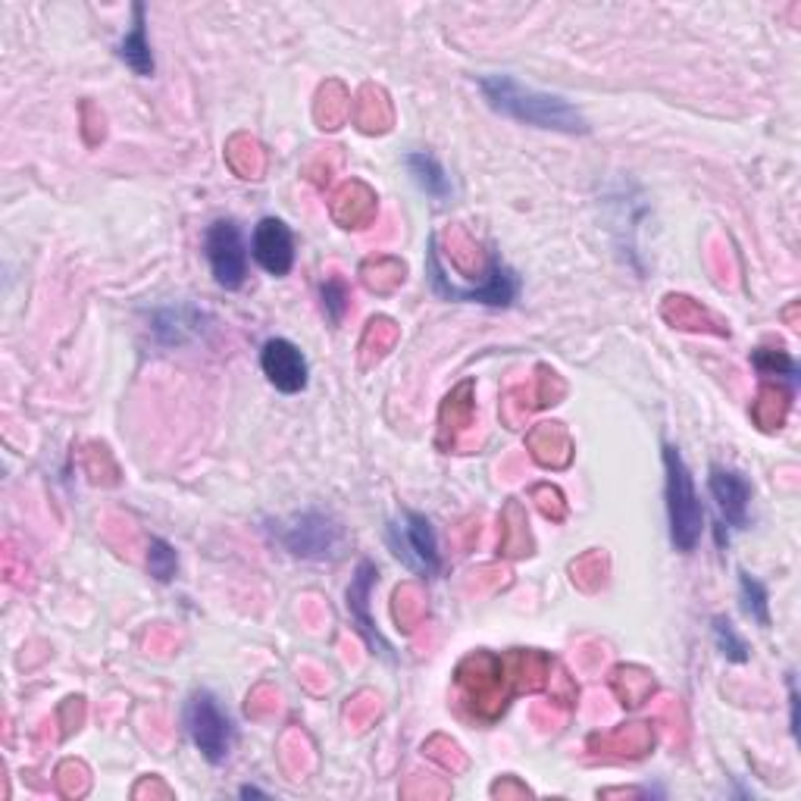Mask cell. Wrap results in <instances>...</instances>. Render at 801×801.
Segmentation results:
<instances>
[{
  "mask_svg": "<svg viewBox=\"0 0 801 801\" xmlns=\"http://www.w3.org/2000/svg\"><path fill=\"white\" fill-rule=\"evenodd\" d=\"M664 470H667V516H670V542L682 554L695 552L705 533V507L695 492L692 473L674 445H664Z\"/></svg>",
  "mask_w": 801,
  "mask_h": 801,
  "instance_id": "obj_2",
  "label": "cell"
},
{
  "mask_svg": "<svg viewBox=\"0 0 801 801\" xmlns=\"http://www.w3.org/2000/svg\"><path fill=\"white\" fill-rule=\"evenodd\" d=\"M530 448H533V458L542 466H567L573 458L571 439L557 423H542L535 429L530 435Z\"/></svg>",
  "mask_w": 801,
  "mask_h": 801,
  "instance_id": "obj_13",
  "label": "cell"
},
{
  "mask_svg": "<svg viewBox=\"0 0 801 801\" xmlns=\"http://www.w3.org/2000/svg\"><path fill=\"white\" fill-rule=\"evenodd\" d=\"M273 533L288 552L304 561H336L345 548V526L322 511H304L288 523L273 526Z\"/></svg>",
  "mask_w": 801,
  "mask_h": 801,
  "instance_id": "obj_4",
  "label": "cell"
},
{
  "mask_svg": "<svg viewBox=\"0 0 801 801\" xmlns=\"http://www.w3.org/2000/svg\"><path fill=\"white\" fill-rule=\"evenodd\" d=\"M242 799H264V792L254 789V785H245V789H242Z\"/></svg>",
  "mask_w": 801,
  "mask_h": 801,
  "instance_id": "obj_24",
  "label": "cell"
},
{
  "mask_svg": "<svg viewBox=\"0 0 801 801\" xmlns=\"http://www.w3.org/2000/svg\"><path fill=\"white\" fill-rule=\"evenodd\" d=\"M533 499H542L538 501V507H542V514L552 516V520H564V514H567V507H564V495H561L554 485H535Z\"/></svg>",
  "mask_w": 801,
  "mask_h": 801,
  "instance_id": "obj_23",
  "label": "cell"
},
{
  "mask_svg": "<svg viewBox=\"0 0 801 801\" xmlns=\"http://www.w3.org/2000/svg\"><path fill=\"white\" fill-rule=\"evenodd\" d=\"M260 370L283 394H298L307 389V360L301 348L288 339H269L260 351Z\"/></svg>",
  "mask_w": 801,
  "mask_h": 801,
  "instance_id": "obj_9",
  "label": "cell"
},
{
  "mask_svg": "<svg viewBox=\"0 0 801 801\" xmlns=\"http://www.w3.org/2000/svg\"><path fill=\"white\" fill-rule=\"evenodd\" d=\"M376 576H379V571H376L373 561H360V564H357L355 579H351V586H348V610H351V620L357 624V633L367 639V645L373 648L376 655L394 660L389 641L376 633L373 617H370V592H373L376 586Z\"/></svg>",
  "mask_w": 801,
  "mask_h": 801,
  "instance_id": "obj_10",
  "label": "cell"
},
{
  "mask_svg": "<svg viewBox=\"0 0 801 801\" xmlns=\"http://www.w3.org/2000/svg\"><path fill=\"white\" fill-rule=\"evenodd\" d=\"M429 286L439 298L445 301H466V304H489V307H511L520 291V279L511 267H504L501 260L489 264V276L482 286H458L451 283L442 260H439V245H429Z\"/></svg>",
  "mask_w": 801,
  "mask_h": 801,
  "instance_id": "obj_3",
  "label": "cell"
},
{
  "mask_svg": "<svg viewBox=\"0 0 801 801\" xmlns=\"http://www.w3.org/2000/svg\"><path fill=\"white\" fill-rule=\"evenodd\" d=\"M713 641H717V648L723 651L727 660H736V664H746L748 660L746 639L736 633V626H732L727 617H717V620H713Z\"/></svg>",
  "mask_w": 801,
  "mask_h": 801,
  "instance_id": "obj_20",
  "label": "cell"
},
{
  "mask_svg": "<svg viewBox=\"0 0 801 801\" xmlns=\"http://www.w3.org/2000/svg\"><path fill=\"white\" fill-rule=\"evenodd\" d=\"M785 410H789V392L780 386H764L758 401H754V420L764 432L783 427Z\"/></svg>",
  "mask_w": 801,
  "mask_h": 801,
  "instance_id": "obj_15",
  "label": "cell"
},
{
  "mask_svg": "<svg viewBox=\"0 0 801 801\" xmlns=\"http://www.w3.org/2000/svg\"><path fill=\"white\" fill-rule=\"evenodd\" d=\"M751 363L758 367V373L767 376V379H777V376H785L789 382L799 379V363L785 351H777V348H758L751 351Z\"/></svg>",
  "mask_w": 801,
  "mask_h": 801,
  "instance_id": "obj_18",
  "label": "cell"
},
{
  "mask_svg": "<svg viewBox=\"0 0 801 801\" xmlns=\"http://www.w3.org/2000/svg\"><path fill=\"white\" fill-rule=\"evenodd\" d=\"M708 489H711L713 501H717V511L720 516L742 530L748 523V504H751V485L742 473L727 470V466H711V476H708Z\"/></svg>",
  "mask_w": 801,
  "mask_h": 801,
  "instance_id": "obj_11",
  "label": "cell"
},
{
  "mask_svg": "<svg viewBox=\"0 0 801 801\" xmlns=\"http://www.w3.org/2000/svg\"><path fill=\"white\" fill-rule=\"evenodd\" d=\"M389 542H392L394 554L420 571L423 576H439L442 571V554H439V538L427 516L417 511H401V516L389 526Z\"/></svg>",
  "mask_w": 801,
  "mask_h": 801,
  "instance_id": "obj_7",
  "label": "cell"
},
{
  "mask_svg": "<svg viewBox=\"0 0 801 801\" xmlns=\"http://www.w3.org/2000/svg\"><path fill=\"white\" fill-rule=\"evenodd\" d=\"M664 307H677V314H664V317L674 322V326H679V329H708V326H705L708 314H705V310H701L698 304H692V298H682V295H670Z\"/></svg>",
  "mask_w": 801,
  "mask_h": 801,
  "instance_id": "obj_21",
  "label": "cell"
},
{
  "mask_svg": "<svg viewBox=\"0 0 801 801\" xmlns=\"http://www.w3.org/2000/svg\"><path fill=\"white\" fill-rule=\"evenodd\" d=\"M250 254L269 276H288L295 267V235L279 216H267L254 229Z\"/></svg>",
  "mask_w": 801,
  "mask_h": 801,
  "instance_id": "obj_8",
  "label": "cell"
},
{
  "mask_svg": "<svg viewBox=\"0 0 801 801\" xmlns=\"http://www.w3.org/2000/svg\"><path fill=\"white\" fill-rule=\"evenodd\" d=\"M322 307H326V314H329L332 322H341L345 310H348V286L341 279H336V276L326 279V286H322Z\"/></svg>",
  "mask_w": 801,
  "mask_h": 801,
  "instance_id": "obj_22",
  "label": "cell"
},
{
  "mask_svg": "<svg viewBox=\"0 0 801 801\" xmlns=\"http://www.w3.org/2000/svg\"><path fill=\"white\" fill-rule=\"evenodd\" d=\"M404 163H408L413 182H417L429 197H435V201L451 197V192H454V188H451V178H448V173L442 170V163L435 161L432 154H427V151H413V154L404 157Z\"/></svg>",
  "mask_w": 801,
  "mask_h": 801,
  "instance_id": "obj_14",
  "label": "cell"
},
{
  "mask_svg": "<svg viewBox=\"0 0 801 801\" xmlns=\"http://www.w3.org/2000/svg\"><path fill=\"white\" fill-rule=\"evenodd\" d=\"M185 727L188 736L197 746V751L210 761V764H223L229 758L232 742H235V727H232L229 713L219 708L210 692H195L185 705Z\"/></svg>",
  "mask_w": 801,
  "mask_h": 801,
  "instance_id": "obj_5",
  "label": "cell"
},
{
  "mask_svg": "<svg viewBox=\"0 0 801 801\" xmlns=\"http://www.w3.org/2000/svg\"><path fill=\"white\" fill-rule=\"evenodd\" d=\"M470 392H473V382H463L458 386L454 392L448 394L445 404H442V432H458V429L470 427V413H473V401H470Z\"/></svg>",
  "mask_w": 801,
  "mask_h": 801,
  "instance_id": "obj_17",
  "label": "cell"
},
{
  "mask_svg": "<svg viewBox=\"0 0 801 801\" xmlns=\"http://www.w3.org/2000/svg\"><path fill=\"white\" fill-rule=\"evenodd\" d=\"M482 97L489 101V107L516 120V123L535 125V129H552V132H567V135H586L588 123L571 101L545 94V91L526 89L520 85L514 75H482L480 79Z\"/></svg>",
  "mask_w": 801,
  "mask_h": 801,
  "instance_id": "obj_1",
  "label": "cell"
},
{
  "mask_svg": "<svg viewBox=\"0 0 801 801\" xmlns=\"http://www.w3.org/2000/svg\"><path fill=\"white\" fill-rule=\"evenodd\" d=\"M204 254H207V264H210L216 286L226 288V291L245 286V279H248V248H245L242 229L232 219H216V223L207 226V232H204Z\"/></svg>",
  "mask_w": 801,
  "mask_h": 801,
  "instance_id": "obj_6",
  "label": "cell"
},
{
  "mask_svg": "<svg viewBox=\"0 0 801 801\" xmlns=\"http://www.w3.org/2000/svg\"><path fill=\"white\" fill-rule=\"evenodd\" d=\"M132 13H135V22H132V32L116 44V54L123 60L129 70L135 72V75H154V54H151V41H147V25H144V17H147V10H144V3H135L132 7Z\"/></svg>",
  "mask_w": 801,
  "mask_h": 801,
  "instance_id": "obj_12",
  "label": "cell"
},
{
  "mask_svg": "<svg viewBox=\"0 0 801 801\" xmlns=\"http://www.w3.org/2000/svg\"><path fill=\"white\" fill-rule=\"evenodd\" d=\"M147 571L157 583H173L178 571V554L166 538H151L147 545Z\"/></svg>",
  "mask_w": 801,
  "mask_h": 801,
  "instance_id": "obj_19",
  "label": "cell"
},
{
  "mask_svg": "<svg viewBox=\"0 0 801 801\" xmlns=\"http://www.w3.org/2000/svg\"><path fill=\"white\" fill-rule=\"evenodd\" d=\"M739 595L746 614L758 626H770V605H767V588L761 579H754L751 573H739Z\"/></svg>",
  "mask_w": 801,
  "mask_h": 801,
  "instance_id": "obj_16",
  "label": "cell"
}]
</instances>
